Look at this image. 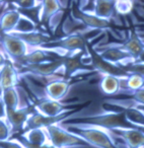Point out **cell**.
<instances>
[{
	"label": "cell",
	"mask_w": 144,
	"mask_h": 148,
	"mask_svg": "<svg viewBox=\"0 0 144 148\" xmlns=\"http://www.w3.org/2000/svg\"><path fill=\"white\" fill-rule=\"evenodd\" d=\"M34 112V107L23 108L19 110H5V119L10 125L12 133L23 131V128L27 119Z\"/></svg>",
	"instance_id": "obj_13"
},
{
	"label": "cell",
	"mask_w": 144,
	"mask_h": 148,
	"mask_svg": "<svg viewBox=\"0 0 144 148\" xmlns=\"http://www.w3.org/2000/svg\"><path fill=\"white\" fill-rule=\"evenodd\" d=\"M12 130L5 118H0V142L8 141L12 138Z\"/></svg>",
	"instance_id": "obj_27"
},
{
	"label": "cell",
	"mask_w": 144,
	"mask_h": 148,
	"mask_svg": "<svg viewBox=\"0 0 144 148\" xmlns=\"http://www.w3.org/2000/svg\"><path fill=\"white\" fill-rule=\"evenodd\" d=\"M120 47L128 54L134 61H138L140 55L144 51V42L135 31L130 32L129 37L124 43L120 44Z\"/></svg>",
	"instance_id": "obj_14"
},
{
	"label": "cell",
	"mask_w": 144,
	"mask_h": 148,
	"mask_svg": "<svg viewBox=\"0 0 144 148\" xmlns=\"http://www.w3.org/2000/svg\"><path fill=\"white\" fill-rule=\"evenodd\" d=\"M144 87V77L138 74H128V76L121 79V91L133 92Z\"/></svg>",
	"instance_id": "obj_22"
},
{
	"label": "cell",
	"mask_w": 144,
	"mask_h": 148,
	"mask_svg": "<svg viewBox=\"0 0 144 148\" xmlns=\"http://www.w3.org/2000/svg\"><path fill=\"white\" fill-rule=\"evenodd\" d=\"M5 106L0 99V118H5Z\"/></svg>",
	"instance_id": "obj_31"
},
{
	"label": "cell",
	"mask_w": 144,
	"mask_h": 148,
	"mask_svg": "<svg viewBox=\"0 0 144 148\" xmlns=\"http://www.w3.org/2000/svg\"><path fill=\"white\" fill-rule=\"evenodd\" d=\"M63 15H64V9H61V10L58 11L57 13H55L52 17H50V19L48 21L47 27L52 34L55 33V31L57 29L58 25H59L60 23H61Z\"/></svg>",
	"instance_id": "obj_29"
},
{
	"label": "cell",
	"mask_w": 144,
	"mask_h": 148,
	"mask_svg": "<svg viewBox=\"0 0 144 148\" xmlns=\"http://www.w3.org/2000/svg\"><path fill=\"white\" fill-rule=\"evenodd\" d=\"M138 62H141V63H144V51L142 52V54L140 55L139 59H138Z\"/></svg>",
	"instance_id": "obj_33"
},
{
	"label": "cell",
	"mask_w": 144,
	"mask_h": 148,
	"mask_svg": "<svg viewBox=\"0 0 144 148\" xmlns=\"http://www.w3.org/2000/svg\"><path fill=\"white\" fill-rule=\"evenodd\" d=\"M50 143L56 148L88 147L80 138L62 127L60 124L46 128Z\"/></svg>",
	"instance_id": "obj_4"
},
{
	"label": "cell",
	"mask_w": 144,
	"mask_h": 148,
	"mask_svg": "<svg viewBox=\"0 0 144 148\" xmlns=\"http://www.w3.org/2000/svg\"><path fill=\"white\" fill-rule=\"evenodd\" d=\"M0 99L4 103L5 109L19 110L32 107V101L25 89L19 85L1 90Z\"/></svg>",
	"instance_id": "obj_6"
},
{
	"label": "cell",
	"mask_w": 144,
	"mask_h": 148,
	"mask_svg": "<svg viewBox=\"0 0 144 148\" xmlns=\"http://www.w3.org/2000/svg\"><path fill=\"white\" fill-rule=\"evenodd\" d=\"M95 51L99 54V56L103 60H105V61L109 62L111 64H114V65L119 66L121 68L128 65L131 62H134V60L126 52H124L121 49L120 44L105 46L99 51H97V50H95Z\"/></svg>",
	"instance_id": "obj_10"
},
{
	"label": "cell",
	"mask_w": 144,
	"mask_h": 148,
	"mask_svg": "<svg viewBox=\"0 0 144 148\" xmlns=\"http://www.w3.org/2000/svg\"><path fill=\"white\" fill-rule=\"evenodd\" d=\"M71 84L69 80L65 78H58L48 82L44 87L45 99H49L52 101H61L67 95Z\"/></svg>",
	"instance_id": "obj_12"
},
{
	"label": "cell",
	"mask_w": 144,
	"mask_h": 148,
	"mask_svg": "<svg viewBox=\"0 0 144 148\" xmlns=\"http://www.w3.org/2000/svg\"><path fill=\"white\" fill-rule=\"evenodd\" d=\"M88 54L91 67L93 68L95 71H97L101 75H111V76L118 77L120 79L125 78V77L128 76V74L126 73L123 68L119 67L117 65H114V64H111L101 59L99 56V54L95 51L93 48V49L88 48Z\"/></svg>",
	"instance_id": "obj_9"
},
{
	"label": "cell",
	"mask_w": 144,
	"mask_h": 148,
	"mask_svg": "<svg viewBox=\"0 0 144 148\" xmlns=\"http://www.w3.org/2000/svg\"><path fill=\"white\" fill-rule=\"evenodd\" d=\"M71 117V116H70ZM67 118L64 122L72 124H84V125L97 126L108 131L119 128H135L127 122L123 110L121 111H108L104 110L99 113L82 116V117L70 119Z\"/></svg>",
	"instance_id": "obj_2"
},
{
	"label": "cell",
	"mask_w": 144,
	"mask_h": 148,
	"mask_svg": "<svg viewBox=\"0 0 144 148\" xmlns=\"http://www.w3.org/2000/svg\"><path fill=\"white\" fill-rule=\"evenodd\" d=\"M60 125L80 138L87 146L93 148H119L117 140L108 130L84 124H72L62 122Z\"/></svg>",
	"instance_id": "obj_1"
},
{
	"label": "cell",
	"mask_w": 144,
	"mask_h": 148,
	"mask_svg": "<svg viewBox=\"0 0 144 148\" xmlns=\"http://www.w3.org/2000/svg\"><path fill=\"white\" fill-rule=\"evenodd\" d=\"M38 23H36L34 21L29 18L25 15L21 14V17L19 18V23H17L16 27H14L11 33L13 34H27V33H33V32L38 31ZM10 33V34H11Z\"/></svg>",
	"instance_id": "obj_24"
},
{
	"label": "cell",
	"mask_w": 144,
	"mask_h": 148,
	"mask_svg": "<svg viewBox=\"0 0 144 148\" xmlns=\"http://www.w3.org/2000/svg\"><path fill=\"white\" fill-rule=\"evenodd\" d=\"M88 55L87 52H79V53L71 54L66 57H62V68H63V77L71 78L82 74H87L95 72L93 67H88L84 63L85 56Z\"/></svg>",
	"instance_id": "obj_5"
},
{
	"label": "cell",
	"mask_w": 144,
	"mask_h": 148,
	"mask_svg": "<svg viewBox=\"0 0 144 148\" xmlns=\"http://www.w3.org/2000/svg\"><path fill=\"white\" fill-rule=\"evenodd\" d=\"M19 75L15 66L7 61L0 70V90L19 85Z\"/></svg>",
	"instance_id": "obj_16"
},
{
	"label": "cell",
	"mask_w": 144,
	"mask_h": 148,
	"mask_svg": "<svg viewBox=\"0 0 144 148\" xmlns=\"http://www.w3.org/2000/svg\"><path fill=\"white\" fill-rule=\"evenodd\" d=\"M129 124L138 129L144 130V112L135 107H128L122 109Z\"/></svg>",
	"instance_id": "obj_23"
},
{
	"label": "cell",
	"mask_w": 144,
	"mask_h": 148,
	"mask_svg": "<svg viewBox=\"0 0 144 148\" xmlns=\"http://www.w3.org/2000/svg\"><path fill=\"white\" fill-rule=\"evenodd\" d=\"M91 13L101 19L111 21V19L116 14L115 1H111V0L93 1V9H91Z\"/></svg>",
	"instance_id": "obj_18"
},
{
	"label": "cell",
	"mask_w": 144,
	"mask_h": 148,
	"mask_svg": "<svg viewBox=\"0 0 144 148\" xmlns=\"http://www.w3.org/2000/svg\"><path fill=\"white\" fill-rule=\"evenodd\" d=\"M1 3H3V2H0V5H2V4H1Z\"/></svg>",
	"instance_id": "obj_34"
},
{
	"label": "cell",
	"mask_w": 144,
	"mask_h": 148,
	"mask_svg": "<svg viewBox=\"0 0 144 148\" xmlns=\"http://www.w3.org/2000/svg\"><path fill=\"white\" fill-rule=\"evenodd\" d=\"M123 69L127 74H138L144 77V63L138 61H134L124 66Z\"/></svg>",
	"instance_id": "obj_28"
},
{
	"label": "cell",
	"mask_w": 144,
	"mask_h": 148,
	"mask_svg": "<svg viewBox=\"0 0 144 148\" xmlns=\"http://www.w3.org/2000/svg\"><path fill=\"white\" fill-rule=\"evenodd\" d=\"M21 140L33 146H44L50 143L46 128H34L21 133Z\"/></svg>",
	"instance_id": "obj_17"
},
{
	"label": "cell",
	"mask_w": 144,
	"mask_h": 148,
	"mask_svg": "<svg viewBox=\"0 0 144 148\" xmlns=\"http://www.w3.org/2000/svg\"><path fill=\"white\" fill-rule=\"evenodd\" d=\"M99 86L104 95L108 97L116 95L121 92V79L111 75H101Z\"/></svg>",
	"instance_id": "obj_21"
},
{
	"label": "cell",
	"mask_w": 144,
	"mask_h": 148,
	"mask_svg": "<svg viewBox=\"0 0 144 148\" xmlns=\"http://www.w3.org/2000/svg\"><path fill=\"white\" fill-rule=\"evenodd\" d=\"M134 8V2L129 0H118L115 1L116 14L127 15L132 12Z\"/></svg>",
	"instance_id": "obj_26"
},
{
	"label": "cell",
	"mask_w": 144,
	"mask_h": 148,
	"mask_svg": "<svg viewBox=\"0 0 144 148\" xmlns=\"http://www.w3.org/2000/svg\"><path fill=\"white\" fill-rule=\"evenodd\" d=\"M13 8L17 9L19 11H27L37 9L41 5V1L38 0H16L11 2Z\"/></svg>",
	"instance_id": "obj_25"
},
{
	"label": "cell",
	"mask_w": 144,
	"mask_h": 148,
	"mask_svg": "<svg viewBox=\"0 0 144 148\" xmlns=\"http://www.w3.org/2000/svg\"><path fill=\"white\" fill-rule=\"evenodd\" d=\"M0 47H1L0 53L4 56L6 61H10V63H13L16 60L25 57L27 54L35 49L29 47L12 34H1Z\"/></svg>",
	"instance_id": "obj_3"
},
{
	"label": "cell",
	"mask_w": 144,
	"mask_h": 148,
	"mask_svg": "<svg viewBox=\"0 0 144 148\" xmlns=\"http://www.w3.org/2000/svg\"><path fill=\"white\" fill-rule=\"evenodd\" d=\"M6 59H5V57L2 55V54L0 53V69L3 67V66L5 65V63H6Z\"/></svg>",
	"instance_id": "obj_32"
},
{
	"label": "cell",
	"mask_w": 144,
	"mask_h": 148,
	"mask_svg": "<svg viewBox=\"0 0 144 148\" xmlns=\"http://www.w3.org/2000/svg\"><path fill=\"white\" fill-rule=\"evenodd\" d=\"M52 60H55V58L52 57L50 53L40 49V48H35L33 51L27 54L25 57L16 60L13 63H14V65L15 64L19 65V67H25V66L29 65H37V64L45 63V62H49L52 61Z\"/></svg>",
	"instance_id": "obj_15"
},
{
	"label": "cell",
	"mask_w": 144,
	"mask_h": 148,
	"mask_svg": "<svg viewBox=\"0 0 144 148\" xmlns=\"http://www.w3.org/2000/svg\"><path fill=\"white\" fill-rule=\"evenodd\" d=\"M72 15L75 21L82 23L83 27L91 29H99V31H112L111 21H105L93 15V13H86L75 8L72 11Z\"/></svg>",
	"instance_id": "obj_11"
},
{
	"label": "cell",
	"mask_w": 144,
	"mask_h": 148,
	"mask_svg": "<svg viewBox=\"0 0 144 148\" xmlns=\"http://www.w3.org/2000/svg\"><path fill=\"white\" fill-rule=\"evenodd\" d=\"M143 148H144V147H143Z\"/></svg>",
	"instance_id": "obj_36"
},
{
	"label": "cell",
	"mask_w": 144,
	"mask_h": 148,
	"mask_svg": "<svg viewBox=\"0 0 144 148\" xmlns=\"http://www.w3.org/2000/svg\"><path fill=\"white\" fill-rule=\"evenodd\" d=\"M36 112L42 114L47 117H57L62 114L68 113V112H73L76 111L75 108V103H65L62 101H52L49 99H45L39 101L37 105L34 107Z\"/></svg>",
	"instance_id": "obj_8"
},
{
	"label": "cell",
	"mask_w": 144,
	"mask_h": 148,
	"mask_svg": "<svg viewBox=\"0 0 144 148\" xmlns=\"http://www.w3.org/2000/svg\"><path fill=\"white\" fill-rule=\"evenodd\" d=\"M0 148H1V147H0Z\"/></svg>",
	"instance_id": "obj_35"
},
{
	"label": "cell",
	"mask_w": 144,
	"mask_h": 148,
	"mask_svg": "<svg viewBox=\"0 0 144 148\" xmlns=\"http://www.w3.org/2000/svg\"><path fill=\"white\" fill-rule=\"evenodd\" d=\"M21 13L15 8L8 9L0 14V32L1 34H10L16 27Z\"/></svg>",
	"instance_id": "obj_19"
},
{
	"label": "cell",
	"mask_w": 144,
	"mask_h": 148,
	"mask_svg": "<svg viewBox=\"0 0 144 148\" xmlns=\"http://www.w3.org/2000/svg\"><path fill=\"white\" fill-rule=\"evenodd\" d=\"M63 8L61 1L57 0H45L41 1V6L39 8V23H47L50 17Z\"/></svg>",
	"instance_id": "obj_20"
},
{
	"label": "cell",
	"mask_w": 144,
	"mask_h": 148,
	"mask_svg": "<svg viewBox=\"0 0 144 148\" xmlns=\"http://www.w3.org/2000/svg\"><path fill=\"white\" fill-rule=\"evenodd\" d=\"M109 132L116 140H121L128 148L144 147V130L138 128H119Z\"/></svg>",
	"instance_id": "obj_7"
},
{
	"label": "cell",
	"mask_w": 144,
	"mask_h": 148,
	"mask_svg": "<svg viewBox=\"0 0 144 148\" xmlns=\"http://www.w3.org/2000/svg\"><path fill=\"white\" fill-rule=\"evenodd\" d=\"M0 147L1 148H25V146L21 143L19 138H11L8 141L0 142Z\"/></svg>",
	"instance_id": "obj_30"
}]
</instances>
